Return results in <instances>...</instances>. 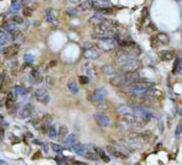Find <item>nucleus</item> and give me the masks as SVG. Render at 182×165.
<instances>
[{
  "label": "nucleus",
  "mask_w": 182,
  "mask_h": 165,
  "mask_svg": "<svg viewBox=\"0 0 182 165\" xmlns=\"http://www.w3.org/2000/svg\"><path fill=\"white\" fill-rule=\"evenodd\" d=\"M150 140V136L147 132H130L127 136V141L136 145L141 148L142 145H145Z\"/></svg>",
  "instance_id": "f257e3e1"
},
{
  "label": "nucleus",
  "mask_w": 182,
  "mask_h": 165,
  "mask_svg": "<svg viewBox=\"0 0 182 165\" xmlns=\"http://www.w3.org/2000/svg\"><path fill=\"white\" fill-rule=\"evenodd\" d=\"M132 59H135V58L133 57V56H131L126 49L119 48V49H117L116 51L114 52V61L119 67L125 65V64H127Z\"/></svg>",
  "instance_id": "f03ea898"
},
{
  "label": "nucleus",
  "mask_w": 182,
  "mask_h": 165,
  "mask_svg": "<svg viewBox=\"0 0 182 165\" xmlns=\"http://www.w3.org/2000/svg\"><path fill=\"white\" fill-rule=\"evenodd\" d=\"M106 95H108V92H106V87H99V89H95L93 92V94L91 95V102L95 106H98V104L104 102V99H106Z\"/></svg>",
  "instance_id": "7ed1b4c3"
},
{
  "label": "nucleus",
  "mask_w": 182,
  "mask_h": 165,
  "mask_svg": "<svg viewBox=\"0 0 182 165\" xmlns=\"http://www.w3.org/2000/svg\"><path fill=\"white\" fill-rule=\"evenodd\" d=\"M94 120L98 124V126L102 128H108L111 126V118L109 115H106L103 112H96L94 114Z\"/></svg>",
  "instance_id": "20e7f679"
},
{
  "label": "nucleus",
  "mask_w": 182,
  "mask_h": 165,
  "mask_svg": "<svg viewBox=\"0 0 182 165\" xmlns=\"http://www.w3.org/2000/svg\"><path fill=\"white\" fill-rule=\"evenodd\" d=\"M140 67H141V62H140V60L137 58H135V59H132L131 61H129L127 64L120 66V69L124 74H126V72H137L140 69Z\"/></svg>",
  "instance_id": "39448f33"
},
{
  "label": "nucleus",
  "mask_w": 182,
  "mask_h": 165,
  "mask_svg": "<svg viewBox=\"0 0 182 165\" xmlns=\"http://www.w3.org/2000/svg\"><path fill=\"white\" fill-rule=\"evenodd\" d=\"M97 46L103 51H111L115 47L114 39H97Z\"/></svg>",
  "instance_id": "423d86ee"
},
{
  "label": "nucleus",
  "mask_w": 182,
  "mask_h": 165,
  "mask_svg": "<svg viewBox=\"0 0 182 165\" xmlns=\"http://www.w3.org/2000/svg\"><path fill=\"white\" fill-rule=\"evenodd\" d=\"M34 97L35 99L39 102L43 104H48L50 101V96L48 94V92L44 89H37L36 91L34 92Z\"/></svg>",
  "instance_id": "0eeeda50"
},
{
  "label": "nucleus",
  "mask_w": 182,
  "mask_h": 165,
  "mask_svg": "<svg viewBox=\"0 0 182 165\" xmlns=\"http://www.w3.org/2000/svg\"><path fill=\"white\" fill-rule=\"evenodd\" d=\"M18 52H19V45H17V44L7 46V47L2 50V54L5 58H9V59L10 58L15 57Z\"/></svg>",
  "instance_id": "6e6552de"
},
{
  "label": "nucleus",
  "mask_w": 182,
  "mask_h": 165,
  "mask_svg": "<svg viewBox=\"0 0 182 165\" xmlns=\"http://www.w3.org/2000/svg\"><path fill=\"white\" fill-rule=\"evenodd\" d=\"M34 104L32 103H26L24 106H22V109L20 110V113H19V117L20 118H29L32 116V114L34 113Z\"/></svg>",
  "instance_id": "1a4fd4ad"
},
{
  "label": "nucleus",
  "mask_w": 182,
  "mask_h": 165,
  "mask_svg": "<svg viewBox=\"0 0 182 165\" xmlns=\"http://www.w3.org/2000/svg\"><path fill=\"white\" fill-rule=\"evenodd\" d=\"M106 151H108L111 156L115 157V158H118V159H127L128 158V154H126L123 151H120V150H119L117 147H115L114 145H108L106 146Z\"/></svg>",
  "instance_id": "9d476101"
},
{
  "label": "nucleus",
  "mask_w": 182,
  "mask_h": 165,
  "mask_svg": "<svg viewBox=\"0 0 182 165\" xmlns=\"http://www.w3.org/2000/svg\"><path fill=\"white\" fill-rule=\"evenodd\" d=\"M83 56H84V58L86 60H91V61H93V60L98 59L99 53H98L97 50L94 49V48L92 47V48H89V49H85L84 52H83Z\"/></svg>",
  "instance_id": "9b49d317"
},
{
  "label": "nucleus",
  "mask_w": 182,
  "mask_h": 165,
  "mask_svg": "<svg viewBox=\"0 0 182 165\" xmlns=\"http://www.w3.org/2000/svg\"><path fill=\"white\" fill-rule=\"evenodd\" d=\"M110 83H111V85H113V86H115V87H123L125 85L124 77L118 76V75H114V76L111 77Z\"/></svg>",
  "instance_id": "f8f14e48"
},
{
  "label": "nucleus",
  "mask_w": 182,
  "mask_h": 165,
  "mask_svg": "<svg viewBox=\"0 0 182 165\" xmlns=\"http://www.w3.org/2000/svg\"><path fill=\"white\" fill-rule=\"evenodd\" d=\"M93 150L97 153V156L99 157V159H101L104 163H109L110 162V157L106 153L103 149L101 147H98V146H93Z\"/></svg>",
  "instance_id": "ddd939ff"
},
{
  "label": "nucleus",
  "mask_w": 182,
  "mask_h": 165,
  "mask_svg": "<svg viewBox=\"0 0 182 165\" xmlns=\"http://www.w3.org/2000/svg\"><path fill=\"white\" fill-rule=\"evenodd\" d=\"M16 102H17V96L14 93H9L7 99H5V106L11 110L16 106Z\"/></svg>",
  "instance_id": "4468645a"
},
{
  "label": "nucleus",
  "mask_w": 182,
  "mask_h": 165,
  "mask_svg": "<svg viewBox=\"0 0 182 165\" xmlns=\"http://www.w3.org/2000/svg\"><path fill=\"white\" fill-rule=\"evenodd\" d=\"M116 113L119 114V115L124 116V115H128V114H132V108L129 106H126V104H120L116 108Z\"/></svg>",
  "instance_id": "2eb2a0df"
},
{
  "label": "nucleus",
  "mask_w": 182,
  "mask_h": 165,
  "mask_svg": "<svg viewBox=\"0 0 182 165\" xmlns=\"http://www.w3.org/2000/svg\"><path fill=\"white\" fill-rule=\"evenodd\" d=\"M1 27H2V29H5V30L8 31L9 33H13V32H15V31L19 30L18 24H16V22H7Z\"/></svg>",
  "instance_id": "dca6fc26"
},
{
  "label": "nucleus",
  "mask_w": 182,
  "mask_h": 165,
  "mask_svg": "<svg viewBox=\"0 0 182 165\" xmlns=\"http://www.w3.org/2000/svg\"><path fill=\"white\" fill-rule=\"evenodd\" d=\"M11 34H12V39H13L17 45H22L25 42V35L20 30L15 31V32L11 33Z\"/></svg>",
  "instance_id": "f3484780"
},
{
  "label": "nucleus",
  "mask_w": 182,
  "mask_h": 165,
  "mask_svg": "<svg viewBox=\"0 0 182 165\" xmlns=\"http://www.w3.org/2000/svg\"><path fill=\"white\" fill-rule=\"evenodd\" d=\"M131 127H133V125L124 117H121V120H119L118 123H117V128L119 130H128Z\"/></svg>",
  "instance_id": "a211bd4d"
},
{
  "label": "nucleus",
  "mask_w": 182,
  "mask_h": 165,
  "mask_svg": "<svg viewBox=\"0 0 182 165\" xmlns=\"http://www.w3.org/2000/svg\"><path fill=\"white\" fill-rule=\"evenodd\" d=\"M101 72H103L104 75H106V76H114V75H116V70H115V68L113 67L111 64H104V65L101 66Z\"/></svg>",
  "instance_id": "6ab92c4d"
},
{
  "label": "nucleus",
  "mask_w": 182,
  "mask_h": 165,
  "mask_svg": "<svg viewBox=\"0 0 182 165\" xmlns=\"http://www.w3.org/2000/svg\"><path fill=\"white\" fill-rule=\"evenodd\" d=\"M159 58H160L162 61L167 62V61H170L173 60L174 58V54L170 50H162V51L159 52Z\"/></svg>",
  "instance_id": "aec40b11"
},
{
  "label": "nucleus",
  "mask_w": 182,
  "mask_h": 165,
  "mask_svg": "<svg viewBox=\"0 0 182 165\" xmlns=\"http://www.w3.org/2000/svg\"><path fill=\"white\" fill-rule=\"evenodd\" d=\"M30 79L32 80V83H39L43 80V75L37 69H33L30 74Z\"/></svg>",
  "instance_id": "412c9836"
},
{
  "label": "nucleus",
  "mask_w": 182,
  "mask_h": 165,
  "mask_svg": "<svg viewBox=\"0 0 182 165\" xmlns=\"http://www.w3.org/2000/svg\"><path fill=\"white\" fill-rule=\"evenodd\" d=\"M154 37H156V39L159 42L160 45H165V44H167L169 42V36L166 34V33L160 32V33H158Z\"/></svg>",
  "instance_id": "4be33fe9"
},
{
  "label": "nucleus",
  "mask_w": 182,
  "mask_h": 165,
  "mask_svg": "<svg viewBox=\"0 0 182 165\" xmlns=\"http://www.w3.org/2000/svg\"><path fill=\"white\" fill-rule=\"evenodd\" d=\"M67 135H68V128L66 126H61L58 132V139L61 142H63Z\"/></svg>",
  "instance_id": "5701e85b"
},
{
  "label": "nucleus",
  "mask_w": 182,
  "mask_h": 165,
  "mask_svg": "<svg viewBox=\"0 0 182 165\" xmlns=\"http://www.w3.org/2000/svg\"><path fill=\"white\" fill-rule=\"evenodd\" d=\"M72 149L76 152L78 156H84L85 153V147L84 145H82L81 143H75L72 145Z\"/></svg>",
  "instance_id": "b1692460"
},
{
  "label": "nucleus",
  "mask_w": 182,
  "mask_h": 165,
  "mask_svg": "<svg viewBox=\"0 0 182 165\" xmlns=\"http://www.w3.org/2000/svg\"><path fill=\"white\" fill-rule=\"evenodd\" d=\"M22 0H12V3H11L12 12H14V13L18 12L20 9H22Z\"/></svg>",
  "instance_id": "393cba45"
},
{
  "label": "nucleus",
  "mask_w": 182,
  "mask_h": 165,
  "mask_svg": "<svg viewBox=\"0 0 182 165\" xmlns=\"http://www.w3.org/2000/svg\"><path fill=\"white\" fill-rule=\"evenodd\" d=\"M75 141H76V135L74 134V133H72V134H68L67 136L65 137V140L63 141V144L66 146H72L75 144Z\"/></svg>",
  "instance_id": "a878e982"
},
{
  "label": "nucleus",
  "mask_w": 182,
  "mask_h": 165,
  "mask_svg": "<svg viewBox=\"0 0 182 165\" xmlns=\"http://www.w3.org/2000/svg\"><path fill=\"white\" fill-rule=\"evenodd\" d=\"M67 87L68 89L74 94H77L79 92V85L77 84V82L74 80H70L69 82L67 83Z\"/></svg>",
  "instance_id": "bb28decb"
},
{
  "label": "nucleus",
  "mask_w": 182,
  "mask_h": 165,
  "mask_svg": "<svg viewBox=\"0 0 182 165\" xmlns=\"http://www.w3.org/2000/svg\"><path fill=\"white\" fill-rule=\"evenodd\" d=\"M13 93L15 94L16 96H25L27 94V89L25 87L20 86V85H16L13 89Z\"/></svg>",
  "instance_id": "cd10ccee"
},
{
  "label": "nucleus",
  "mask_w": 182,
  "mask_h": 165,
  "mask_svg": "<svg viewBox=\"0 0 182 165\" xmlns=\"http://www.w3.org/2000/svg\"><path fill=\"white\" fill-rule=\"evenodd\" d=\"M47 134L51 140H56V139H58V131H56V127H54V126H50L49 128H48Z\"/></svg>",
  "instance_id": "c85d7f7f"
},
{
  "label": "nucleus",
  "mask_w": 182,
  "mask_h": 165,
  "mask_svg": "<svg viewBox=\"0 0 182 165\" xmlns=\"http://www.w3.org/2000/svg\"><path fill=\"white\" fill-rule=\"evenodd\" d=\"M9 43V35L5 31L0 30V46H5Z\"/></svg>",
  "instance_id": "c756f323"
},
{
  "label": "nucleus",
  "mask_w": 182,
  "mask_h": 165,
  "mask_svg": "<svg viewBox=\"0 0 182 165\" xmlns=\"http://www.w3.org/2000/svg\"><path fill=\"white\" fill-rule=\"evenodd\" d=\"M84 157H85V159H87V160H89V161H98L99 160V157L97 156V153H96L94 150L93 151L85 152Z\"/></svg>",
  "instance_id": "7c9ffc66"
},
{
  "label": "nucleus",
  "mask_w": 182,
  "mask_h": 165,
  "mask_svg": "<svg viewBox=\"0 0 182 165\" xmlns=\"http://www.w3.org/2000/svg\"><path fill=\"white\" fill-rule=\"evenodd\" d=\"M46 20L48 22H51V24H54L56 22V17H54L53 11L51 9H48L46 11Z\"/></svg>",
  "instance_id": "2f4dec72"
},
{
  "label": "nucleus",
  "mask_w": 182,
  "mask_h": 165,
  "mask_svg": "<svg viewBox=\"0 0 182 165\" xmlns=\"http://www.w3.org/2000/svg\"><path fill=\"white\" fill-rule=\"evenodd\" d=\"M181 64H182V59L177 58L176 61H175V63H174V66H173V74H179Z\"/></svg>",
  "instance_id": "473e14b6"
},
{
  "label": "nucleus",
  "mask_w": 182,
  "mask_h": 165,
  "mask_svg": "<svg viewBox=\"0 0 182 165\" xmlns=\"http://www.w3.org/2000/svg\"><path fill=\"white\" fill-rule=\"evenodd\" d=\"M98 14H102V15H109V14L113 13V10L109 7H103V8H99V9L96 10Z\"/></svg>",
  "instance_id": "72a5a7b5"
},
{
  "label": "nucleus",
  "mask_w": 182,
  "mask_h": 165,
  "mask_svg": "<svg viewBox=\"0 0 182 165\" xmlns=\"http://www.w3.org/2000/svg\"><path fill=\"white\" fill-rule=\"evenodd\" d=\"M51 123H52V116L49 115V114H45L42 118V124L45 125L47 127L51 126Z\"/></svg>",
  "instance_id": "f704fd0d"
},
{
  "label": "nucleus",
  "mask_w": 182,
  "mask_h": 165,
  "mask_svg": "<svg viewBox=\"0 0 182 165\" xmlns=\"http://www.w3.org/2000/svg\"><path fill=\"white\" fill-rule=\"evenodd\" d=\"M103 20H104V18H102L101 16H99V15H94L93 17L89 18V22H91V24H93L94 26L100 24V22H102Z\"/></svg>",
  "instance_id": "c9c22d12"
},
{
  "label": "nucleus",
  "mask_w": 182,
  "mask_h": 165,
  "mask_svg": "<svg viewBox=\"0 0 182 165\" xmlns=\"http://www.w3.org/2000/svg\"><path fill=\"white\" fill-rule=\"evenodd\" d=\"M85 72H86V76L89 77V79L95 77V72H94V69L92 68V66H89V65L85 66Z\"/></svg>",
  "instance_id": "e433bc0d"
},
{
  "label": "nucleus",
  "mask_w": 182,
  "mask_h": 165,
  "mask_svg": "<svg viewBox=\"0 0 182 165\" xmlns=\"http://www.w3.org/2000/svg\"><path fill=\"white\" fill-rule=\"evenodd\" d=\"M24 60L27 64H32L34 62V57L31 53H26L24 56Z\"/></svg>",
  "instance_id": "4c0bfd02"
},
{
  "label": "nucleus",
  "mask_w": 182,
  "mask_h": 165,
  "mask_svg": "<svg viewBox=\"0 0 182 165\" xmlns=\"http://www.w3.org/2000/svg\"><path fill=\"white\" fill-rule=\"evenodd\" d=\"M22 14H24V16H26V17H31V16H32V9H31L30 7H25L24 9H22Z\"/></svg>",
  "instance_id": "58836bf2"
},
{
  "label": "nucleus",
  "mask_w": 182,
  "mask_h": 165,
  "mask_svg": "<svg viewBox=\"0 0 182 165\" xmlns=\"http://www.w3.org/2000/svg\"><path fill=\"white\" fill-rule=\"evenodd\" d=\"M182 133V125L181 124H178L177 127H176V130H175V136L176 139H179V136L181 135Z\"/></svg>",
  "instance_id": "ea45409f"
},
{
  "label": "nucleus",
  "mask_w": 182,
  "mask_h": 165,
  "mask_svg": "<svg viewBox=\"0 0 182 165\" xmlns=\"http://www.w3.org/2000/svg\"><path fill=\"white\" fill-rule=\"evenodd\" d=\"M79 82H80V84L85 85L89 82V78L87 76H79Z\"/></svg>",
  "instance_id": "a19ab883"
},
{
  "label": "nucleus",
  "mask_w": 182,
  "mask_h": 165,
  "mask_svg": "<svg viewBox=\"0 0 182 165\" xmlns=\"http://www.w3.org/2000/svg\"><path fill=\"white\" fill-rule=\"evenodd\" d=\"M51 148L56 152H62L64 150V148L61 145H58V144H51Z\"/></svg>",
  "instance_id": "79ce46f5"
},
{
  "label": "nucleus",
  "mask_w": 182,
  "mask_h": 165,
  "mask_svg": "<svg viewBox=\"0 0 182 165\" xmlns=\"http://www.w3.org/2000/svg\"><path fill=\"white\" fill-rule=\"evenodd\" d=\"M66 12H67L68 15L75 16V15H77V14H78V9H68Z\"/></svg>",
  "instance_id": "37998d69"
},
{
  "label": "nucleus",
  "mask_w": 182,
  "mask_h": 165,
  "mask_svg": "<svg viewBox=\"0 0 182 165\" xmlns=\"http://www.w3.org/2000/svg\"><path fill=\"white\" fill-rule=\"evenodd\" d=\"M150 42H151V45H152V47H153V48L159 47V45H160V44H159V42L157 41L156 37H154V36H152V37H151V39H150Z\"/></svg>",
  "instance_id": "c03bdc74"
},
{
  "label": "nucleus",
  "mask_w": 182,
  "mask_h": 165,
  "mask_svg": "<svg viewBox=\"0 0 182 165\" xmlns=\"http://www.w3.org/2000/svg\"><path fill=\"white\" fill-rule=\"evenodd\" d=\"M12 22H16V24H22V22H24V20H22V18L20 17V16H14L13 17V19H12Z\"/></svg>",
  "instance_id": "a18cd8bd"
},
{
  "label": "nucleus",
  "mask_w": 182,
  "mask_h": 165,
  "mask_svg": "<svg viewBox=\"0 0 182 165\" xmlns=\"http://www.w3.org/2000/svg\"><path fill=\"white\" fill-rule=\"evenodd\" d=\"M46 83H47V86L48 87H51L53 86V79L51 78V77H47V79H46Z\"/></svg>",
  "instance_id": "49530a36"
},
{
  "label": "nucleus",
  "mask_w": 182,
  "mask_h": 165,
  "mask_svg": "<svg viewBox=\"0 0 182 165\" xmlns=\"http://www.w3.org/2000/svg\"><path fill=\"white\" fill-rule=\"evenodd\" d=\"M56 164H58V165H70L67 161L62 160V159H59V160L56 161Z\"/></svg>",
  "instance_id": "de8ad7c7"
},
{
  "label": "nucleus",
  "mask_w": 182,
  "mask_h": 165,
  "mask_svg": "<svg viewBox=\"0 0 182 165\" xmlns=\"http://www.w3.org/2000/svg\"><path fill=\"white\" fill-rule=\"evenodd\" d=\"M159 127H160V131L161 132H163L164 131V124H163V120H159Z\"/></svg>",
  "instance_id": "09e8293b"
},
{
  "label": "nucleus",
  "mask_w": 182,
  "mask_h": 165,
  "mask_svg": "<svg viewBox=\"0 0 182 165\" xmlns=\"http://www.w3.org/2000/svg\"><path fill=\"white\" fill-rule=\"evenodd\" d=\"M74 164H75V165H89V164H87V163H85V162H81V161H75Z\"/></svg>",
  "instance_id": "8fccbe9b"
},
{
  "label": "nucleus",
  "mask_w": 182,
  "mask_h": 165,
  "mask_svg": "<svg viewBox=\"0 0 182 165\" xmlns=\"http://www.w3.org/2000/svg\"><path fill=\"white\" fill-rule=\"evenodd\" d=\"M42 147H43V149H44V151H45V153H47V152H48L47 144H46V143H42Z\"/></svg>",
  "instance_id": "3c124183"
},
{
  "label": "nucleus",
  "mask_w": 182,
  "mask_h": 165,
  "mask_svg": "<svg viewBox=\"0 0 182 165\" xmlns=\"http://www.w3.org/2000/svg\"><path fill=\"white\" fill-rule=\"evenodd\" d=\"M68 1L72 3H79V2H81L82 0H68Z\"/></svg>",
  "instance_id": "603ef678"
},
{
  "label": "nucleus",
  "mask_w": 182,
  "mask_h": 165,
  "mask_svg": "<svg viewBox=\"0 0 182 165\" xmlns=\"http://www.w3.org/2000/svg\"><path fill=\"white\" fill-rule=\"evenodd\" d=\"M56 64V61H52V62H50V66H54Z\"/></svg>",
  "instance_id": "864d4df0"
},
{
  "label": "nucleus",
  "mask_w": 182,
  "mask_h": 165,
  "mask_svg": "<svg viewBox=\"0 0 182 165\" xmlns=\"http://www.w3.org/2000/svg\"><path fill=\"white\" fill-rule=\"evenodd\" d=\"M179 74L182 76V64H181V67H180V70H179Z\"/></svg>",
  "instance_id": "5fc2aeb1"
}]
</instances>
